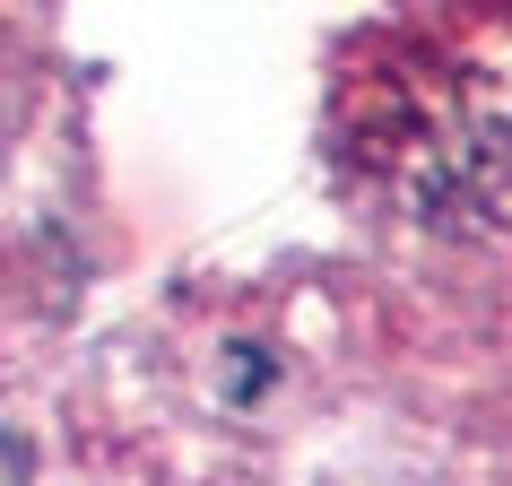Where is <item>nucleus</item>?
Returning a JSON list of instances; mask_svg holds the SVG:
<instances>
[{"label": "nucleus", "mask_w": 512, "mask_h": 486, "mask_svg": "<svg viewBox=\"0 0 512 486\" xmlns=\"http://www.w3.org/2000/svg\"><path fill=\"white\" fill-rule=\"evenodd\" d=\"M330 174L417 235L512 226V0H391L330 53Z\"/></svg>", "instance_id": "obj_1"}]
</instances>
